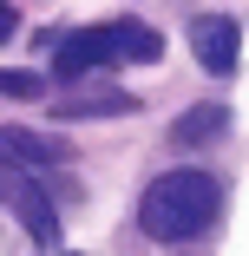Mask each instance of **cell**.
<instances>
[{
    "mask_svg": "<svg viewBox=\"0 0 249 256\" xmlns=\"http://www.w3.org/2000/svg\"><path fill=\"white\" fill-rule=\"evenodd\" d=\"M7 33H13V7L0 0V40H7Z\"/></svg>",
    "mask_w": 249,
    "mask_h": 256,
    "instance_id": "8",
    "label": "cell"
},
{
    "mask_svg": "<svg viewBox=\"0 0 249 256\" xmlns=\"http://www.w3.org/2000/svg\"><path fill=\"white\" fill-rule=\"evenodd\" d=\"M39 92H46L39 72H26V66H20V72H13V66H0V98H39Z\"/></svg>",
    "mask_w": 249,
    "mask_h": 256,
    "instance_id": "7",
    "label": "cell"
},
{
    "mask_svg": "<svg viewBox=\"0 0 249 256\" xmlns=\"http://www.w3.org/2000/svg\"><path fill=\"white\" fill-rule=\"evenodd\" d=\"M190 53H197V66L204 72H236V60H243V26L230 20V14H197L190 20Z\"/></svg>",
    "mask_w": 249,
    "mask_h": 256,
    "instance_id": "4",
    "label": "cell"
},
{
    "mask_svg": "<svg viewBox=\"0 0 249 256\" xmlns=\"http://www.w3.org/2000/svg\"><path fill=\"white\" fill-rule=\"evenodd\" d=\"M0 197H7V210L33 230V243H53L59 236V210H53V197H46L26 171H13V164H0Z\"/></svg>",
    "mask_w": 249,
    "mask_h": 256,
    "instance_id": "3",
    "label": "cell"
},
{
    "mask_svg": "<svg viewBox=\"0 0 249 256\" xmlns=\"http://www.w3.org/2000/svg\"><path fill=\"white\" fill-rule=\"evenodd\" d=\"M125 60H138V66H158V60H164V33H158V26H144V20H105V26H79L72 40H59L53 72L72 86V79H85V72H98V66H125Z\"/></svg>",
    "mask_w": 249,
    "mask_h": 256,
    "instance_id": "2",
    "label": "cell"
},
{
    "mask_svg": "<svg viewBox=\"0 0 249 256\" xmlns=\"http://www.w3.org/2000/svg\"><path fill=\"white\" fill-rule=\"evenodd\" d=\"M13 158L39 171V164H59L66 151H59L53 138H39V132H0V164H13Z\"/></svg>",
    "mask_w": 249,
    "mask_h": 256,
    "instance_id": "5",
    "label": "cell"
},
{
    "mask_svg": "<svg viewBox=\"0 0 249 256\" xmlns=\"http://www.w3.org/2000/svg\"><path fill=\"white\" fill-rule=\"evenodd\" d=\"M223 125H230V106H190L177 118V144H210Z\"/></svg>",
    "mask_w": 249,
    "mask_h": 256,
    "instance_id": "6",
    "label": "cell"
},
{
    "mask_svg": "<svg viewBox=\"0 0 249 256\" xmlns=\"http://www.w3.org/2000/svg\"><path fill=\"white\" fill-rule=\"evenodd\" d=\"M217 210H223V184L210 171H164L138 197V230L158 243H190L217 224Z\"/></svg>",
    "mask_w": 249,
    "mask_h": 256,
    "instance_id": "1",
    "label": "cell"
}]
</instances>
